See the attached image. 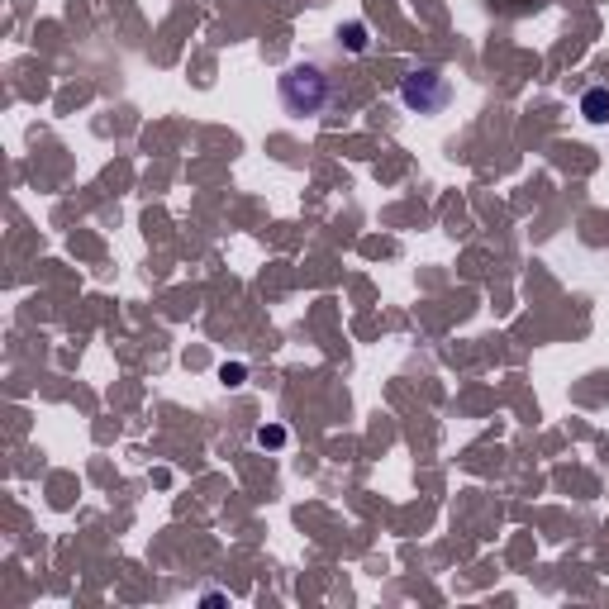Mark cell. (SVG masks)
Masks as SVG:
<instances>
[{
  "label": "cell",
  "mask_w": 609,
  "mask_h": 609,
  "mask_svg": "<svg viewBox=\"0 0 609 609\" xmlns=\"http://www.w3.org/2000/svg\"><path fill=\"white\" fill-rule=\"evenodd\" d=\"M448 100H452V81L438 67H429V62L400 77V105L414 110V115H443Z\"/></svg>",
  "instance_id": "cell-2"
},
{
  "label": "cell",
  "mask_w": 609,
  "mask_h": 609,
  "mask_svg": "<svg viewBox=\"0 0 609 609\" xmlns=\"http://www.w3.org/2000/svg\"><path fill=\"white\" fill-rule=\"evenodd\" d=\"M257 443H262V448H281V443H286V429H257Z\"/></svg>",
  "instance_id": "cell-6"
},
{
  "label": "cell",
  "mask_w": 609,
  "mask_h": 609,
  "mask_svg": "<svg viewBox=\"0 0 609 609\" xmlns=\"http://www.w3.org/2000/svg\"><path fill=\"white\" fill-rule=\"evenodd\" d=\"M276 96L295 119H324L338 105V86L319 62H295L276 77Z\"/></svg>",
  "instance_id": "cell-1"
},
{
  "label": "cell",
  "mask_w": 609,
  "mask_h": 609,
  "mask_svg": "<svg viewBox=\"0 0 609 609\" xmlns=\"http://www.w3.org/2000/svg\"><path fill=\"white\" fill-rule=\"evenodd\" d=\"M243 372H248L243 362H224V367H219V381H224V386H243Z\"/></svg>",
  "instance_id": "cell-5"
},
{
  "label": "cell",
  "mask_w": 609,
  "mask_h": 609,
  "mask_svg": "<svg viewBox=\"0 0 609 609\" xmlns=\"http://www.w3.org/2000/svg\"><path fill=\"white\" fill-rule=\"evenodd\" d=\"M338 39L348 43V53H367V24H348Z\"/></svg>",
  "instance_id": "cell-4"
},
{
  "label": "cell",
  "mask_w": 609,
  "mask_h": 609,
  "mask_svg": "<svg viewBox=\"0 0 609 609\" xmlns=\"http://www.w3.org/2000/svg\"><path fill=\"white\" fill-rule=\"evenodd\" d=\"M581 115L590 124H609V86H590L586 96H581Z\"/></svg>",
  "instance_id": "cell-3"
}]
</instances>
